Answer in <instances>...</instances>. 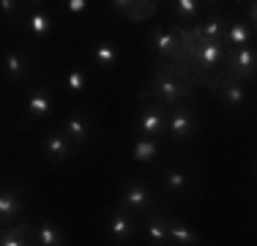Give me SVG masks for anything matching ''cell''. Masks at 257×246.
Listing matches in <instances>:
<instances>
[{"label":"cell","mask_w":257,"mask_h":246,"mask_svg":"<svg viewBox=\"0 0 257 246\" xmlns=\"http://www.w3.org/2000/svg\"><path fill=\"white\" fill-rule=\"evenodd\" d=\"M194 88H197V79L189 69L173 63V60H154V82H151L148 90H140V98L143 101H162L164 107H178V104H186L192 98Z\"/></svg>","instance_id":"cell-1"},{"label":"cell","mask_w":257,"mask_h":246,"mask_svg":"<svg viewBox=\"0 0 257 246\" xmlns=\"http://www.w3.org/2000/svg\"><path fill=\"white\" fill-rule=\"evenodd\" d=\"M254 74H257V49L241 47V49H227L222 74L216 79L230 77V79H238V82L246 85L249 79H254ZM216 79H213V85H216ZM213 85H211V90H213Z\"/></svg>","instance_id":"cell-2"},{"label":"cell","mask_w":257,"mask_h":246,"mask_svg":"<svg viewBox=\"0 0 257 246\" xmlns=\"http://www.w3.org/2000/svg\"><path fill=\"white\" fill-rule=\"evenodd\" d=\"M197 134H200V118L189 101L167 109V137H173L175 143H192Z\"/></svg>","instance_id":"cell-3"},{"label":"cell","mask_w":257,"mask_h":246,"mask_svg":"<svg viewBox=\"0 0 257 246\" xmlns=\"http://www.w3.org/2000/svg\"><path fill=\"white\" fill-rule=\"evenodd\" d=\"M120 205L128 208L132 213H137V216H145L148 211L156 208V192L145 183V178H134L120 192Z\"/></svg>","instance_id":"cell-4"},{"label":"cell","mask_w":257,"mask_h":246,"mask_svg":"<svg viewBox=\"0 0 257 246\" xmlns=\"http://www.w3.org/2000/svg\"><path fill=\"white\" fill-rule=\"evenodd\" d=\"M137 132L140 140H159V134H167V107L156 98L148 101L137 115Z\"/></svg>","instance_id":"cell-5"},{"label":"cell","mask_w":257,"mask_h":246,"mask_svg":"<svg viewBox=\"0 0 257 246\" xmlns=\"http://www.w3.org/2000/svg\"><path fill=\"white\" fill-rule=\"evenodd\" d=\"M159 178H162V186L167 189V194L173 197H183L194 189V172L186 164L170 162L164 167H159Z\"/></svg>","instance_id":"cell-6"},{"label":"cell","mask_w":257,"mask_h":246,"mask_svg":"<svg viewBox=\"0 0 257 246\" xmlns=\"http://www.w3.org/2000/svg\"><path fill=\"white\" fill-rule=\"evenodd\" d=\"M25 216H28V202H25V194H22V186L20 183H9L0 194V224L9 227Z\"/></svg>","instance_id":"cell-7"},{"label":"cell","mask_w":257,"mask_h":246,"mask_svg":"<svg viewBox=\"0 0 257 246\" xmlns=\"http://www.w3.org/2000/svg\"><path fill=\"white\" fill-rule=\"evenodd\" d=\"M140 230L148 238V246H173L170 243V216H164L159 208L140 216Z\"/></svg>","instance_id":"cell-8"},{"label":"cell","mask_w":257,"mask_h":246,"mask_svg":"<svg viewBox=\"0 0 257 246\" xmlns=\"http://www.w3.org/2000/svg\"><path fill=\"white\" fill-rule=\"evenodd\" d=\"M77 151H79V148L71 143L69 134H66L60 126L52 129V132H47V137H44V153H47V159H50L52 164H63V162H69V159H74Z\"/></svg>","instance_id":"cell-9"},{"label":"cell","mask_w":257,"mask_h":246,"mask_svg":"<svg viewBox=\"0 0 257 246\" xmlns=\"http://www.w3.org/2000/svg\"><path fill=\"white\" fill-rule=\"evenodd\" d=\"M107 230H109V238H112L115 243H126V241H132L134 232L140 230V216L120 205V208H115V213L109 216Z\"/></svg>","instance_id":"cell-10"},{"label":"cell","mask_w":257,"mask_h":246,"mask_svg":"<svg viewBox=\"0 0 257 246\" xmlns=\"http://www.w3.org/2000/svg\"><path fill=\"white\" fill-rule=\"evenodd\" d=\"M30 71H33V60H30V55L25 49H9L3 58V74H6V82L11 85H20L30 79Z\"/></svg>","instance_id":"cell-11"},{"label":"cell","mask_w":257,"mask_h":246,"mask_svg":"<svg viewBox=\"0 0 257 246\" xmlns=\"http://www.w3.org/2000/svg\"><path fill=\"white\" fill-rule=\"evenodd\" d=\"M213 90H219V98H222L224 107L232 109V112H241V109H246L249 93H246V85H243V82L230 79V77H222V79H216Z\"/></svg>","instance_id":"cell-12"},{"label":"cell","mask_w":257,"mask_h":246,"mask_svg":"<svg viewBox=\"0 0 257 246\" xmlns=\"http://www.w3.org/2000/svg\"><path fill=\"white\" fill-rule=\"evenodd\" d=\"M52 107H55V101H52L50 85H44V82L33 85V90L28 93V104H25L28 120H44L47 115H52Z\"/></svg>","instance_id":"cell-13"},{"label":"cell","mask_w":257,"mask_h":246,"mask_svg":"<svg viewBox=\"0 0 257 246\" xmlns=\"http://www.w3.org/2000/svg\"><path fill=\"white\" fill-rule=\"evenodd\" d=\"M0 246H36V224L28 216L3 227L0 232Z\"/></svg>","instance_id":"cell-14"},{"label":"cell","mask_w":257,"mask_h":246,"mask_svg":"<svg viewBox=\"0 0 257 246\" xmlns=\"http://www.w3.org/2000/svg\"><path fill=\"white\" fill-rule=\"evenodd\" d=\"M60 129L69 134V140L77 148H82L90 137H93V123H90V115L85 112V109H74V112L63 120V126H60Z\"/></svg>","instance_id":"cell-15"},{"label":"cell","mask_w":257,"mask_h":246,"mask_svg":"<svg viewBox=\"0 0 257 246\" xmlns=\"http://www.w3.org/2000/svg\"><path fill=\"white\" fill-rule=\"evenodd\" d=\"M194 28H197V33H200V39H203V41H219V44H224L230 22H227V17H224L222 11H211L208 20L197 22Z\"/></svg>","instance_id":"cell-16"},{"label":"cell","mask_w":257,"mask_h":246,"mask_svg":"<svg viewBox=\"0 0 257 246\" xmlns=\"http://www.w3.org/2000/svg\"><path fill=\"white\" fill-rule=\"evenodd\" d=\"M25 28L30 30V36L33 39H47V36L55 30V20L50 17V11H44V9H36V11H30L28 14V20H25Z\"/></svg>","instance_id":"cell-17"},{"label":"cell","mask_w":257,"mask_h":246,"mask_svg":"<svg viewBox=\"0 0 257 246\" xmlns=\"http://www.w3.org/2000/svg\"><path fill=\"white\" fill-rule=\"evenodd\" d=\"M93 63L99 66L101 71H109L115 63H118V47H115L112 39H99L93 47Z\"/></svg>","instance_id":"cell-18"},{"label":"cell","mask_w":257,"mask_h":246,"mask_svg":"<svg viewBox=\"0 0 257 246\" xmlns=\"http://www.w3.org/2000/svg\"><path fill=\"white\" fill-rule=\"evenodd\" d=\"M36 246H66V232L47 219L36 224Z\"/></svg>","instance_id":"cell-19"},{"label":"cell","mask_w":257,"mask_h":246,"mask_svg":"<svg viewBox=\"0 0 257 246\" xmlns=\"http://www.w3.org/2000/svg\"><path fill=\"white\" fill-rule=\"evenodd\" d=\"M170 243H173V246H197L200 235L189 224H183L181 219L170 216Z\"/></svg>","instance_id":"cell-20"},{"label":"cell","mask_w":257,"mask_h":246,"mask_svg":"<svg viewBox=\"0 0 257 246\" xmlns=\"http://www.w3.org/2000/svg\"><path fill=\"white\" fill-rule=\"evenodd\" d=\"M249 39H252V28H249L246 22H230V28H227V39H224L227 49L249 47Z\"/></svg>","instance_id":"cell-21"},{"label":"cell","mask_w":257,"mask_h":246,"mask_svg":"<svg viewBox=\"0 0 257 246\" xmlns=\"http://www.w3.org/2000/svg\"><path fill=\"white\" fill-rule=\"evenodd\" d=\"M118 11H123V14L128 17V20H148V17H154L159 11L156 3H112Z\"/></svg>","instance_id":"cell-22"},{"label":"cell","mask_w":257,"mask_h":246,"mask_svg":"<svg viewBox=\"0 0 257 246\" xmlns=\"http://www.w3.org/2000/svg\"><path fill=\"white\" fill-rule=\"evenodd\" d=\"M156 159H159V140H137V145H134V162L154 164Z\"/></svg>","instance_id":"cell-23"},{"label":"cell","mask_w":257,"mask_h":246,"mask_svg":"<svg viewBox=\"0 0 257 246\" xmlns=\"http://www.w3.org/2000/svg\"><path fill=\"white\" fill-rule=\"evenodd\" d=\"M88 88V74H85L82 66H71L69 71H66V90L69 93H82V90Z\"/></svg>","instance_id":"cell-24"},{"label":"cell","mask_w":257,"mask_h":246,"mask_svg":"<svg viewBox=\"0 0 257 246\" xmlns=\"http://www.w3.org/2000/svg\"><path fill=\"white\" fill-rule=\"evenodd\" d=\"M170 6H173V11H175L178 20H197V14H200L197 0H173Z\"/></svg>","instance_id":"cell-25"},{"label":"cell","mask_w":257,"mask_h":246,"mask_svg":"<svg viewBox=\"0 0 257 246\" xmlns=\"http://www.w3.org/2000/svg\"><path fill=\"white\" fill-rule=\"evenodd\" d=\"M20 6L22 3H14V0H3L0 3V11H3V25H14V14H20Z\"/></svg>","instance_id":"cell-26"},{"label":"cell","mask_w":257,"mask_h":246,"mask_svg":"<svg viewBox=\"0 0 257 246\" xmlns=\"http://www.w3.org/2000/svg\"><path fill=\"white\" fill-rule=\"evenodd\" d=\"M63 9L69 11V14H85V11H88V3H85V0H66Z\"/></svg>","instance_id":"cell-27"},{"label":"cell","mask_w":257,"mask_h":246,"mask_svg":"<svg viewBox=\"0 0 257 246\" xmlns=\"http://www.w3.org/2000/svg\"><path fill=\"white\" fill-rule=\"evenodd\" d=\"M249 17H252V20H254V25H257V3H252V6H249Z\"/></svg>","instance_id":"cell-28"}]
</instances>
